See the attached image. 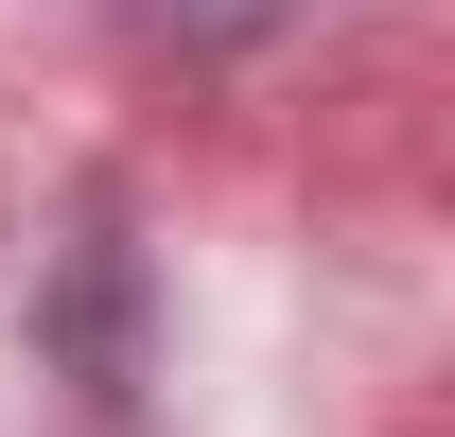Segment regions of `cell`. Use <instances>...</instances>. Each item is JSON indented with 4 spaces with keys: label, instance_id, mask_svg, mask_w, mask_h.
<instances>
[{
    "label": "cell",
    "instance_id": "6da1fadb",
    "mask_svg": "<svg viewBox=\"0 0 455 437\" xmlns=\"http://www.w3.org/2000/svg\"><path fill=\"white\" fill-rule=\"evenodd\" d=\"M53 332H70V368L123 402V245L88 227V263H70V298H53Z\"/></svg>",
    "mask_w": 455,
    "mask_h": 437
},
{
    "label": "cell",
    "instance_id": "7a4b0ae2",
    "mask_svg": "<svg viewBox=\"0 0 455 437\" xmlns=\"http://www.w3.org/2000/svg\"><path fill=\"white\" fill-rule=\"evenodd\" d=\"M140 18H175V36H245L263 0H140Z\"/></svg>",
    "mask_w": 455,
    "mask_h": 437
}]
</instances>
